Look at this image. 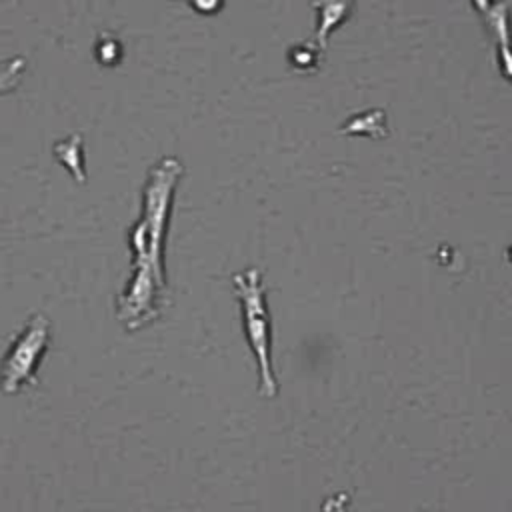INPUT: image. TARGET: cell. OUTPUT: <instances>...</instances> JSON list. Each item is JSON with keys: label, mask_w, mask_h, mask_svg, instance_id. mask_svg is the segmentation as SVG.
<instances>
[{"label": "cell", "mask_w": 512, "mask_h": 512, "mask_svg": "<svg viewBox=\"0 0 512 512\" xmlns=\"http://www.w3.org/2000/svg\"><path fill=\"white\" fill-rule=\"evenodd\" d=\"M180 174L176 158H162L150 168L142 190L140 216L130 230L132 276L116 302V316L130 332L158 318L168 302L164 242Z\"/></svg>", "instance_id": "1"}, {"label": "cell", "mask_w": 512, "mask_h": 512, "mask_svg": "<svg viewBox=\"0 0 512 512\" xmlns=\"http://www.w3.org/2000/svg\"><path fill=\"white\" fill-rule=\"evenodd\" d=\"M348 494H336L324 502V512H348Z\"/></svg>", "instance_id": "5"}, {"label": "cell", "mask_w": 512, "mask_h": 512, "mask_svg": "<svg viewBox=\"0 0 512 512\" xmlns=\"http://www.w3.org/2000/svg\"><path fill=\"white\" fill-rule=\"evenodd\" d=\"M50 348V322L34 314L20 334L10 342L0 362V388L4 394H18L36 378L38 366Z\"/></svg>", "instance_id": "3"}, {"label": "cell", "mask_w": 512, "mask_h": 512, "mask_svg": "<svg viewBox=\"0 0 512 512\" xmlns=\"http://www.w3.org/2000/svg\"><path fill=\"white\" fill-rule=\"evenodd\" d=\"M234 286H236V294H238L240 306H242L246 342H248L250 350L254 352V358L258 364L260 394L266 398H274L278 392V384H276V374L272 368L270 318H268V310H266L260 274L254 268L244 270L234 276Z\"/></svg>", "instance_id": "2"}, {"label": "cell", "mask_w": 512, "mask_h": 512, "mask_svg": "<svg viewBox=\"0 0 512 512\" xmlns=\"http://www.w3.org/2000/svg\"><path fill=\"white\" fill-rule=\"evenodd\" d=\"M24 68H26V60L22 56L0 62V94L10 92L18 86L24 74Z\"/></svg>", "instance_id": "4"}]
</instances>
